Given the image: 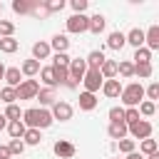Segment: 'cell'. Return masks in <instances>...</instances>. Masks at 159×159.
<instances>
[{
	"instance_id": "obj_1",
	"label": "cell",
	"mask_w": 159,
	"mask_h": 159,
	"mask_svg": "<svg viewBox=\"0 0 159 159\" xmlns=\"http://www.w3.org/2000/svg\"><path fill=\"white\" fill-rule=\"evenodd\" d=\"M52 122H55V119H52L50 109L30 107V109H25V112H22V124H25L27 129H47Z\"/></svg>"
},
{
	"instance_id": "obj_2",
	"label": "cell",
	"mask_w": 159,
	"mask_h": 159,
	"mask_svg": "<svg viewBox=\"0 0 159 159\" xmlns=\"http://www.w3.org/2000/svg\"><path fill=\"white\" fill-rule=\"evenodd\" d=\"M122 104L124 107H139L144 102V87L139 82H129L127 87H122V94H119Z\"/></svg>"
},
{
	"instance_id": "obj_3",
	"label": "cell",
	"mask_w": 159,
	"mask_h": 159,
	"mask_svg": "<svg viewBox=\"0 0 159 159\" xmlns=\"http://www.w3.org/2000/svg\"><path fill=\"white\" fill-rule=\"evenodd\" d=\"M37 92H40V84H37V80H22V82L15 87V94H17V99H35V97H37Z\"/></svg>"
},
{
	"instance_id": "obj_4",
	"label": "cell",
	"mask_w": 159,
	"mask_h": 159,
	"mask_svg": "<svg viewBox=\"0 0 159 159\" xmlns=\"http://www.w3.org/2000/svg\"><path fill=\"white\" fill-rule=\"evenodd\" d=\"M50 114H52V119L70 122V119H72V114H75V109H72V104H70V102H65V99H57V102L52 104Z\"/></svg>"
},
{
	"instance_id": "obj_5",
	"label": "cell",
	"mask_w": 159,
	"mask_h": 159,
	"mask_svg": "<svg viewBox=\"0 0 159 159\" xmlns=\"http://www.w3.org/2000/svg\"><path fill=\"white\" fill-rule=\"evenodd\" d=\"M102 75H99V70H87L84 72V77H82V84H84V92H99L102 89Z\"/></svg>"
},
{
	"instance_id": "obj_6",
	"label": "cell",
	"mask_w": 159,
	"mask_h": 159,
	"mask_svg": "<svg viewBox=\"0 0 159 159\" xmlns=\"http://www.w3.org/2000/svg\"><path fill=\"white\" fill-rule=\"evenodd\" d=\"M152 132H154V127H152V122H147V119H139L137 124L127 127V134H132V139H149Z\"/></svg>"
},
{
	"instance_id": "obj_7",
	"label": "cell",
	"mask_w": 159,
	"mask_h": 159,
	"mask_svg": "<svg viewBox=\"0 0 159 159\" xmlns=\"http://www.w3.org/2000/svg\"><path fill=\"white\" fill-rule=\"evenodd\" d=\"M87 25H89V17L87 15H70L67 17V32H72V35H82V32H87Z\"/></svg>"
},
{
	"instance_id": "obj_8",
	"label": "cell",
	"mask_w": 159,
	"mask_h": 159,
	"mask_svg": "<svg viewBox=\"0 0 159 159\" xmlns=\"http://www.w3.org/2000/svg\"><path fill=\"white\" fill-rule=\"evenodd\" d=\"M52 152H55L60 159H72V157L77 154V147H75L72 142H67V139H57V142L52 144Z\"/></svg>"
},
{
	"instance_id": "obj_9",
	"label": "cell",
	"mask_w": 159,
	"mask_h": 159,
	"mask_svg": "<svg viewBox=\"0 0 159 159\" xmlns=\"http://www.w3.org/2000/svg\"><path fill=\"white\" fill-rule=\"evenodd\" d=\"M84 72H87V65H84V60H70V65H67V75H70V80H75V82H82V77H84Z\"/></svg>"
},
{
	"instance_id": "obj_10",
	"label": "cell",
	"mask_w": 159,
	"mask_h": 159,
	"mask_svg": "<svg viewBox=\"0 0 159 159\" xmlns=\"http://www.w3.org/2000/svg\"><path fill=\"white\" fill-rule=\"evenodd\" d=\"M144 47H147L149 52L159 50V25H152V27L144 32Z\"/></svg>"
},
{
	"instance_id": "obj_11",
	"label": "cell",
	"mask_w": 159,
	"mask_h": 159,
	"mask_svg": "<svg viewBox=\"0 0 159 159\" xmlns=\"http://www.w3.org/2000/svg\"><path fill=\"white\" fill-rule=\"evenodd\" d=\"M102 94L109 97V99L119 97V94H122V82H119L117 77H114V80H104V82H102Z\"/></svg>"
},
{
	"instance_id": "obj_12",
	"label": "cell",
	"mask_w": 159,
	"mask_h": 159,
	"mask_svg": "<svg viewBox=\"0 0 159 159\" xmlns=\"http://www.w3.org/2000/svg\"><path fill=\"white\" fill-rule=\"evenodd\" d=\"M104 60H107V57H104V52H102V50H92V52L84 57V65H87V70H99Z\"/></svg>"
},
{
	"instance_id": "obj_13",
	"label": "cell",
	"mask_w": 159,
	"mask_h": 159,
	"mask_svg": "<svg viewBox=\"0 0 159 159\" xmlns=\"http://www.w3.org/2000/svg\"><path fill=\"white\" fill-rule=\"evenodd\" d=\"M107 134H109V139L119 142V139H124V137H127V124H124V122H109Z\"/></svg>"
},
{
	"instance_id": "obj_14",
	"label": "cell",
	"mask_w": 159,
	"mask_h": 159,
	"mask_svg": "<svg viewBox=\"0 0 159 159\" xmlns=\"http://www.w3.org/2000/svg\"><path fill=\"white\" fill-rule=\"evenodd\" d=\"M50 45V50H55V52H67L70 50V40H67V35H52V40L47 42Z\"/></svg>"
},
{
	"instance_id": "obj_15",
	"label": "cell",
	"mask_w": 159,
	"mask_h": 159,
	"mask_svg": "<svg viewBox=\"0 0 159 159\" xmlns=\"http://www.w3.org/2000/svg\"><path fill=\"white\" fill-rule=\"evenodd\" d=\"M35 99H40V104H42V109H45V107H52V104L57 102V94H55V89L42 87V89L37 92V97H35Z\"/></svg>"
},
{
	"instance_id": "obj_16",
	"label": "cell",
	"mask_w": 159,
	"mask_h": 159,
	"mask_svg": "<svg viewBox=\"0 0 159 159\" xmlns=\"http://www.w3.org/2000/svg\"><path fill=\"white\" fill-rule=\"evenodd\" d=\"M104 25H107L104 15H102V12H97V15H92V17H89L87 32H94V35H99V32H104Z\"/></svg>"
},
{
	"instance_id": "obj_17",
	"label": "cell",
	"mask_w": 159,
	"mask_h": 159,
	"mask_svg": "<svg viewBox=\"0 0 159 159\" xmlns=\"http://www.w3.org/2000/svg\"><path fill=\"white\" fill-rule=\"evenodd\" d=\"M124 40H127L129 45H134V50H137V47H144V30H139V27H132V30L124 35Z\"/></svg>"
},
{
	"instance_id": "obj_18",
	"label": "cell",
	"mask_w": 159,
	"mask_h": 159,
	"mask_svg": "<svg viewBox=\"0 0 159 159\" xmlns=\"http://www.w3.org/2000/svg\"><path fill=\"white\" fill-rule=\"evenodd\" d=\"M5 82H7V87H17L20 82H22V72H20V67H5V77H2Z\"/></svg>"
},
{
	"instance_id": "obj_19",
	"label": "cell",
	"mask_w": 159,
	"mask_h": 159,
	"mask_svg": "<svg viewBox=\"0 0 159 159\" xmlns=\"http://www.w3.org/2000/svg\"><path fill=\"white\" fill-rule=\"evenodd\" d=\"M97 107V94L92 92H80V109L82 112H92Z\"/></svg>"
},
{
	"instance_id": "obj_20",
	"label": "cell",
	"mask_w": 159,
	"mask_h": 159,
	"mask_svg": "<svg viewBox=\"0 0 159 159\" xmlns=\"http://www.w3.org/2000/svg\"><path fill=\"white\" fill-rule=\"evenodd\" d=\"M7 134L12 137V139H22L25 137V132H27V127L22 124V119H15V122H7Z\"/></svg>"
},
{
	"instance_id": "obj_21",
	"label": "cell",
	"mask_w": 159,
	"mask_h": 159,
	"mask_svg": "<svg viewBox=\"0 0 159 159\" xmlns=\"http://www.w3.org/2000/svg\"><path fill=\"white\" fill-rule=\"evenodd\" d=\"M124 45H127V40H124V32H119V30L109 32V37H107V47H109V50H122Z\"/></svg>"
},
{
	"instance_id": "obj_22",
	"label": "cell",
	"mask_w": 159,
	"mask_h": 159,
	"mask_svg": "<svg viewBox=\"0 0 159 159\" xmlns=\"http://www.w3.org/2000/svg\"><path fill=\"white\" fill-rule=\"evenodd\" d=\"M50 52H52V50H50V45H47V42H42V40L32 45V60H37V62H40V60H47V57H50Z\"/></svg>"
},
{
	"instance_id": "obj_23",
	"label": "cell",
	"mask_w": 159,
	"mask_h": 159,
	"mask_svg": "<svg viewBox=\"0 0 159 159\" xmlns=\"http://www.w3.org/2000/svg\"><path fill=\"white\" fill-rule=\"evenodd\" d=\"M20 72H22V75H25L27 80H32V77H35V75L40 72V62L30 57V60H25V62L20 65Z\"/></svg>"
},
{
	"instance_id": "obj_24",
	"label": "cell",
	"mask_w": 159,
	"mask_h": 159,
	"mask_svg": "<svg viewBox=\"0 0 159 159\" xmlns=\"http://www.w3.org/2000/svg\"><path fill=\"white\" fill-rule=\"evenodd\" d=\"M99 75H102V80H114L117 77V62L114 60H104L102 67H99Z\"/></svg>"
},
{
	"instance_id": "obj_25",
	"label": "cell",
	"mask_w": 159,
	"mask_h": 159,
	"mask_svg": "<svg viewBox=\"0 0 159 159\" xmlns=\"http://www.w3.org/2000/svg\"><path fill=\"white\" fill-rule=\"evenodd\" d=\"M40 80L45 82V87H50V89H55L57 87V82H55V72H52V65L50 67H40Z\"/></svg>"
},
{
	"instance_id": "obj_26",
	"label": "cell",
	"mask_w": 159,
	"mask_h": 159,
	"mask_svg": "<svg viewBox=\"0 0 159 159\" xmlns=\"http://www.w3.org/2000/svg\"><path fill=\"white\" fill-rule=\"evenodd\" d=\"M154 152H159V147H157V139H142L139 142V154L142 157H149V154H154Z\"/></svg>"
},
{
	"instance_id": "obj_27",
	"label": "cell",
	"mask_w": 159,
	"mask_h": 159,
	"mask_svg": "<svg viewBox=\"0 0 159 159\" xmlns=\"http://www.w3.org/2000/svg\"><path fill=\"white\" fill-rule=\"evenodd\" d=\"M134 62L132 65H147V62H152V52L147 50V47H137L134 50V57H132Z\"/></svg>"
},
{
	"instance_id": "obj_28",
	"label": "cell",
	"mask_w": 159,
	"mask_h": 159,
	"mask_svg": "<svg viewBox=\"0 0 159 159\" xmlns=\"http://www.w3.org/2000/svg\"><path fill=\"white\" fill-rule=\"evenodd\" d=\"M17 47H20V42H17L15 37H0V50H2L5 55H12V52H17Z\"/></svg>"
},
{
	"instance_id": "obj_29",
	"label": "cell",
	"mask_w": 159,
	"mask_h": 159,
	"mask_svg": "<svg viewBox=\"0 0 159 159\" xmlns=\"http://www.w3.org/2000/svg\"><path fill=\"white\" fill-rule=\"evenodd\" d=\"M134 75H137L139 80H149V77L154 75V67H152V62H147V65H134Z\"/></svg>"
},
{
	"instance_id": "obj_30",
	"label": "cell",
	"mask_w": 159,
	"mask_h": 159,
	"mask_svg": "<svg viewBox=\"0 0 159 159\" xmlns=\"http://www.w3.org/2000/svg\"><path fill=\"white\" fill-rule=\"evenodd\" d=\"M22 142H25V144H30V147H37V144L42 142L40 129H27V132H25V137H22Z\"/></svg>"
},
{
	"instance_id": "obj_31",
	"label": "cell",
	"mask_w": 159,
	"mask_h": 159,
	"mask_svg": "<svg viewBox=\"0 0 159 159\" xmlns=\"http://www.w3.org/2000/svg\"><path fill=\"white\" fill-rule=\"evenodd\" d=\"M117 75H122V77H134V65H132L129 60L117 62Z\"/></svg>"
},
{
	"instance_id": "obj_32",
	"label": "cell",
	"mask_w": 159,
	"mask_h": 159,
	"mask_svg": "<svg viewBox=\"0 0 159 159\" xmlns=\"http://www.w3.org/2000/svg\"><path fill=\"white\" fill-rule=\"evenodd\" d=\"M142 117H139V112H137V107H127L124 109V124L127 127H132V124H137Z\"/></svg>"
},
{
	"instance_id": "obj_33",
	"label": "cell",
	"mask_w": 159,
	"mask_h": 159,
	"mask_svg": "<svg viewBox=\"0 0 159 159\" xmlns=\"http://www.w3.org/2000/svg\"><path fill=\"white\" fill-rule=\"evenodd\" d=\"M0 99L5 104H15L17 94H15V87H0Z\"/></svg>"
},
{
	"instance_id": "obj_34",
	"label": "cell",
	"mask_w": 159,
	"mask_h": 159,
	"mask_svg": "<svg viewBox=\"0 0 159 159\" xmlns=\"http://www.w3.org/2000/svg\"><path fill=\"white\" fill-rule=\"evenodd\" d=\"M70 60H72V57H70L67 52H55V55H52V67H67Z\"/></svg>"
},
{
	"instance_id": "obj_35",
	"label": "cell",
	"mask_w": 159,
	"mask_h": 159,
	"mask_svg": "<svg viewBox=\"0 0 159 159\" xmlns=\"http://www.w3.org/2000/svg\"><path fill=\"white\" fill-rule=\"evenodd\" d=\"M137 112H139V117H152V114L157 112V104H154V102H147V99H144V102H142V104L137 107Z\"/></svg>"
},
{
	"instance_id": "obj_36",
	"label": "cell",
	"mask_w": 159,
	"mask_h": 159,
	"mask_svg": "<svg viewBox=\"0 0 159 159\" xmlns=\"http://www.w3.org/2000/svg\"><path fill=\"white\" fill-rule=\"evenodd\" d=\"M2 114H5V119H7V122H15V119H20V117H22V112H20V107H17V104H7Z\"/></svg>"
},
{
	"instance_id": "obj_37",
	"label": "cell",
	"mask_w": 159,
	"mask_h": 159,
	"mask_svg": "<svg viewBox=\"0 0 159 159\" xmlns=\"http://www.w3.org/2000/svg\"><path fill=\"white\" fill-rule=\"evenodd\" d=\"M117 147H119V152H122V154H132V152H137L134 139H127V137H124V139H119V142H117Z\"/></svg>"
},
{
	"instance_id": "obj_38",
	"label": "cell",
	"mask_w": 159,
	"mask_h": 159,
	"mask_svg": "<svg viewBox=\"0 0 159 159\" xmlns=\"http://www.w3.org/2000/svg\"><path fill=\"white\" fill-rule=\"evenodd\" d=\"M7 149H10V157H15V154H22V152H25V142H22V139H10Z\"/></svg>"
},
{
	"instance_id": "obj_39",
	"label": "cell",
	"mask_w": 159,
	"mask_h": 159,
	"mask_svg": "<svg viewBox=\"0 0 159 159\" xmlns=\"http://www.w3.org/2000/svg\"><path fill=\"white\" fill-rule=\"evenodd\" d=\"M42 5H45V12H60L65 7V0H47Z\"/></svg>"
},
{
	"instance_id": "obj_40",
	"label": "cell",
	"mask_w": 159,
	"mask_h": 159,
	"mask_svg": "<svg viewBox=\"0 0 159 159\" xmlns=\"http://www.w3.org/2000/svg\"><path fill=\"white\" fill-rule=\"evenodd\" d=\"M144 97H147V102H154V99H159V84H157V82H152V84L144 89Z\"/></svg>"
},
{
	"instance_id": "obj_41",
	"label": "cell",
	"mask_w": 159,
	"mask_h": 159,
	"mask_svg": "<svg viewBox=\"0 0 159 159\" xmlns=\"http://www.w3.org/2000/svg\"><path fill=\"white\" fill-rule=\"evenodd\" d=\"M15 32V25L10 20H0V37H12Z\"/></svg>"
},
{
	"instance_id": "obj_42",
	"label": "cell",
	"mask_w": 159,
	"mask_h": 159,
	"mask_svg": "<svg viewBox=\"0 0 159 159\" xmlns=\"http://www.w3.org/2000/svg\"><path fill=\"white\" fill-rule=\"evenodd\" d=\"M70 7L75 10V15H84V10H87V0H70Z\"/></svg>"
},
{
	"instance_id": "obj_43",
	"label": "cell",
	"mask_w": 159,
	"mask_h": 159,
	"mask_svg": "<svg viewBox=\"0 0 159 159\" xmlns=\"http://www.w3.org/2000/svg\"><path fill=\"white\" fill-rule=\"evenodd\" d=\"M109 122H124V107H112L109 109Z\"/></svg>"
},
{
	"instance_id": "obj_44",
	"label": "cell",
	"mask_w": 159,
	"mask_h": 159,
	"mask_svg": "<svg viewBox=\"0 0 159 159\" xmlns=\"http://www.w3.org/2000/svg\"><path fill=\"white\" fill-rule=\"evenodd\" d=\"M0 159H10V149L0 144Z\"/></svg>"
},
{
	"instance_id": "obj_45",
	"label": "cell",
	"mask_w": 159,
	"mask_h": 159,
	"mask_svg": "<svg viewBox=\"0 0 159 159\" xmlns=\"http://www.w3.org/2000/svg\"><path fill=\"white\" fill-rule=\"evenodd\" d=\"M65 87H67V89H77V87H80V82H75V80H67V82H65Z\"/></svg>"
},
{
	"instance_id": "obj_46",
	"label": "cell",
	"mask_w": 159,
	"mask_h": 159,
	"mask_svg": "<svg viewBox=\"0 0 159 159\" xmlns=\"http://www.w3.org/2000/svg\"><path fill=\"white\" fill-rule=\"evenodd\" d=\"M127 159H144L139 152H132V154H127Z\"/></svg>"
},
{
	"instance_id": "obj_47",
	"label": "cell",
	"mask_w": 159,
	"mask_h": 159,
	"mask_svg": "<svg viewBox=\"0 0 159 159\" xmlns=\"http://www.w3.org/2000/svg\"><path fill=\"white\" fill-rule=\"evenodd\" d=\"M7 127V119H5V114H0V129H5Z\"/></svg>"
},
{
	"instance_id": "obj_48",
	"label": "cell",
	"mask_w": 159,
	"mask_h": 159,
	"mask_svg": "<svg viewBox=\"0 0 159 159\" xmlns=\"http://www.w3.org/2000/svg\"><path fill=\"white\" fill-rule=\"evenodd\" d=\"M2 77H5V65L0 62V80H2Z\"/></svg>"
},
{
	"instance_id": "obj_49",
	"label": "cell",
	"mask_w": 159,
	"mask_h": 159,
	"mask_svg": "<svg viewBox=\"0 0 159 159\" xmlns=\"http://www.w3.org/2000/svg\"><path fill=\"white\" fill-rule=\"evenodd\" d=\"M0 12H2V2H0Z\"/></svg>"
}]
</instances>
